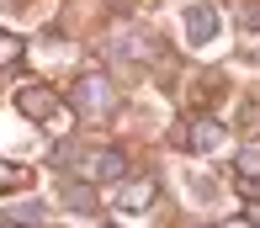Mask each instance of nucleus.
Segmentation results:
<instances>
[{"mask_svg":"<svg viewBox=\"0 0 260 228\" xmlns=\"http://www.w3.org/2000/svg\"><path fill=\"white\" fill-rule=\"evenodd\" d=\"M218 143H223V127L197 122V127H191V143H186V149H218Z\"/></svg>","mask_w":260,"mask_h":228,"instance_id":"obj_1","label":"nucleus"},{"mask_svg":"<svg viewBox=\"0 0 260 228\" xmlns=\"http://www.w3.org/2000/svg\"><path fill=\"white\" fill-rule=\"evenodd\" d=\"M27 186V170H16V165H0V191H21Z\"/></svg>","mask_w":260,"mask_h":228,"instance_id":"obj_2","label":"nucleus"},{"mask_svg":"<svg viewBox=\"0 0 260 228\" xmlns=\"http://www.w3.org/2000/svg\"><path fill=\"white\" fill-rule=\"evenodd\" d=\"M80 101L85 106H106V85L101 80H85V85H80Z\"/></svg>","mask_w":260,"mask_h":228,"instance_id":"obj_3","label":"nucleus"},{"mask_svg":"<svg viewBox=\"0 0 260 228\" xmlns=\"http://www.w3.org/2000/svg\"><path fill=\"white\" fill-rule=\"evenodd\" d=\"M16 53H21V43H16V38H0V64H11Z\"/></svg>","mask_w":260,"mask_h":228,"instance_id":"obj_4","label":"nucleus"}]
</instances>
